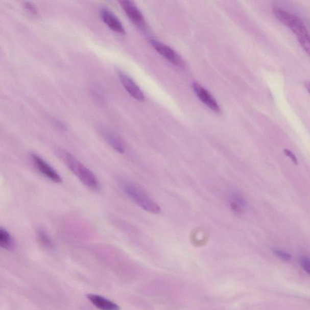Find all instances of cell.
I'll use <instances>...</instances> for the list:
<instances>
[{"label":"cell","instance_id":"14","mask_svg":"<svg viewBox=\"0 0 310 310\" xmlns=\"http://www.w3.org/2000/svg\"><path fill=\"white\" fill-rule=\"evenodd\" d=\"M37 236L39 241L42 246L47 248H52L53 247V244L48 234L44 230H39L38 231Z\"/></svg>","mask_w":310,"mask_h":310},{"label":"cell","instance_id":"19","mask_svg":"<svg viewBox=\"0 0 310 310\" xmlns=\"http://www.w3.org/2000/svg\"><path fill=\"white\" fill-rule=\"evenodd\" d=\"M283 152H284L285 154L288 156L289 158L291 159L294 164L295 165H298V160L292 151H289L288 149H284L283 150Z\"/></svg>","mask_w":310,"mask_h":310},{"label":"cell","instance_id":"12","mask_svg":"<svg viewBox=\"0 0 310 310\" xmlns=\"http://www.w3.org/2000/svg\"><path fill=\"white\" fill-rule=\"evenodd\" d=\"M230 199L231 209L235 213H241L246 205V202L244 200L243 197H241L237 192H234L230 194Z\"/></svg>","mask_w":310,"mask_h":310},{"label":"cell","instance_id":"16","mask_svg":"<svg viewBox=\"0 0 310 310\" xmlns=\"http://www.w3.org/2000/svg\"><path fill=\"white\" fill-rule=\"evenodd\" d=\"M273 253L279 259L284 261V262H289L292 260L291 254L284 252V251L275 249L273 250Z\"/></svg>","mask_w":310,"mask_h":310},{"label":"cell","instance_id":"10","mask_svg":"<svg viewBox=\"0 0 310 310\" xmlns=\"http://www.w3.org/2000/svg\"><path fill=\"white\" fill-rule=\"evenodd\" d=\"M285 25L289 26L298 38L308 34L305 25L295 15L290 14Z\"/></svg>","mask_w":310,"mask_h":310},{"label":"cell","instance_id":"17","mask_svg":"<svg viewBox=\"0 0 310 310\" xmlns=\"http://www.w3.org/2000/svg\"><path fill=\"white\" fill-rule=\"evenodd\" d=\"M300 263H301L302 269L310 275V259L308 257H302L300 260Z\"/></svg>","mask_w":310,"mask_h":310},{"label":"cell","instance_id":"1","mask_svg":"<svg viewBox=\"0 0 310 310\" xmlns=\"http://www.w3.org/2000/svg\"><path fill=\"white\" fill-rule=\"evenodd\" d=\"M56 153L86 187L94 192L100 190V184L99 179L92 171L78 161L70 153L63 149H58Z\"/></svg>","mask_w":310,"mask_h":310},{"label":"cell","instance_id":"7","mask_svg":"<svg viewBox=\"0 0 310 310\" xmlns=\"http://www.w3.org/2000/svg\"><path fill=\"white\" fill-rule=\"evenodd\" d=\"M100 16L105 24L114 32L120 34H125V29L118 18L108 8H103L100 11Z\"/></svg>","mask_w":310,"mask_h":310},{"label":"cell","instance_id":"11","mask_svg":"<svg viewBox=\"0 0 310 310\" xmlns=\"http://www.w3.org/2000/svg\"><path fill=\"white\" fill-rule=\"evenodd\" d=\"M103 136L109 145L116 152L120 153H123L125 152V144L123 140L115 133L105 132L103 133Z\"/></svg>","mask_w":310,"mask_h":310},{"label":"cell","instance_id":"8","mask_svg":"<svg viewBox=\"0 0 310 310\" xmlns=\"http://www.w3.org/2000/svg\"><path fill=\"white\" fill-rule=\"evenodd\" d=\"M193 88L199 99L205 105L215 112H220V107L218 105L217 101L206 89L197 83H194Z\"/></svg>","mask_w":310,"mask_h":310},{"label":"cell","instance_id":"20","mask_svg":"<svg viewBox=\"0 0 310 310\" xmlns=\"http://www.w3.org/2000/svg\"><path fill=\"white\" fill-rule=\"evenodd\" d=\"M306 89H307L308 92L310 94V82H306L305 83Z\"/></svg>","mask_w":310,"mask_h":310},{"label":"cell","instance_id":"4","mask_svg":"<svg viewBox=\"0 0 310 310\" xmlns=\"http://www.w3.org/2000/svg\"><path fill=\"white\" fill-rule=\"evenodd\" d=\"M150 43L152 46L155 49V50L157 51L160 55L167 59L171 63L176 65L179 67H184V62L182 60V58L176 53V52L171 47L164 44L161 43L158 41L152 39L150 41Z\"/></svg>","mask_w":310,"mask_h":310},{"label":"cell","instance_id":"13","mask_svg":"<svg viewBox=\"0 0 310 310\" xmlns=\"http://www.w3.org/2000/svg\"><path fill=\"white\" fill-rule=\"evenodd\" d=\"M0 246L6 250H11L14 246V241L11 234L3 227L0 229Z\"/></svg>","mask_w":310,"mask_h":310},{"label":"cell","instance_id":"6","mask_svg":"<svg viewBox=\"0 0 310 310\" xmlns=\"http://www.w3.org/2000/svg\"><path fill=\"white\" fill-rule=\"evenodd\" d=\"M117 75H118L120 80L123 86L130 96L139 101L145 100V94H144L142 90L140 89L138 85L134 82V81L131 78L120 70H117Z\"/></svg>","mask_w":310,"mask_h":310},{"label":"cell","instance_id":"3","mask_svg":"<svg viewBox=\"0 0 310 310\" xmlns=\"http://www.w3.org/2000/svg\"><path fill=\"white\" fill-rule=\"evenodd\" d=\"M31 158L36 168L38 169L39 172H40L41 174L43 175L47 178L50 179L52 181L56 182V183L61 182L62 179L61 176L47 162H45L43 159L40 157V156L35 154V153H32Z\"/></svg>","mask_w":310,"mask_h":310},{"label":"cell","instance_id":"9","mask_svg":"<svg viewBox=\"0 0 310 310\" xmlns=\"http://www.w3.org/2000/svg\"><path fill=\"white\" fill-rule=\"evenodd\" d=\"M87 298L94 306L100 310L120 309L118 305L103 296L94 295V294H89L87 295Z\"/></svg>","mask_w":310,"mask_h":310},{"label":"cell","instance_id":"15","mask_svg":"<svg viewBox=\"0 0 310 310\" xmlns=\"http://www.w3.org/2000/svg\"><path fill=\"white\" fill-rule=\"evenodd\" d=\"M299 43L302 48L310 56V35L309 34L298 37Z\"/></svg>","mask_w":310,"mask_h":310},{"label":"cell","instance_id":"18","mask_svg":"<svg viewBox=\"0 0 310 310\" xmlns=\"http://www.w3.org/2000/svg\"><path fill=\"white\" fill-rule=\"evenodd\" d=\"M24 7L26 10H27V11L28 12L31 13V14H37V8H36V6L34 4H32V3L31 2H25L24 3Z\"/></svg>","mask_w":310,"mask_h":310},{"label":"cell","instance_id":"2","mask_svg":"<svg viewBox=\"0 0 310 310\" xmlns=\"http://www.w3.org/2000/svg\"><path fill=\"white\" fill-rule=\"evenodd\" d=\"M122 188L128 197L142 209L154 214H158L161 211L159 205L135 185L129 182H123Z\"/></svg>","mask_w":310,"mask_h":310},{"label":"cell","instance_id":"5","mask_svg":"<svg viewBox=\"0 0 310 310\" xmlns=\"http://www.w3.org/2000/svg\"><path fill=\"white\" fill-rule=\"evenodd\" d=\"M121 6L133 24L139 28L145 27V18L135 3L130 1H120Z\"/></svg>","mask_w":310,"mask_h":310}]
</instances>
